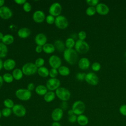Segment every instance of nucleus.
Here are the masks:
<instances>
[{"label": "nucleus", "mask_w": 126, "mask_h": 126, "mask_svg": "<svg viewBox=\"0 0 126 126\" xmlns=\"http://www.w3.org/2000/svg\"><path fill=\"white\" fill-rule=\"evenodd\" d=\"M46 22L50 25L53 24V23H55V17L51 15H48L46 16L45 18Z\"/></svg>", "instance_id": "obj_39"}, {"label": "nucleus", "mask_w": 126, "mask_h": 126, "mask_svg": "<svg viewBox=\"0 0 126 126\" xmlns=\"http://www.w3.org/2000/svg\"><path fill=\"white\" fill-rule=\"evenodd\" d=\"M44 60L43 58H39L35 60L34 64L37 68H39L40 67L43 66V64H44Z\"/></svg>", "instance_id": "obj_36"}, {"label": "nucleus", "mask_w": 126, "mask_h": 126, "mask_svg": "<svg viewBox=\"0 0 126 126\" xmlns=\"http://www.w3.org/2000/svg\"><path fill=\"white\" fill-rule=\"evenodd\" d=\"M38 68L34 63H25L22 68V70L24 74L27 76L32 75L37 72Z\"/></svg>", "instance_id": "obj_4"}, {"label": "nucleus", "mask_w": 126, "mask_h": 126, "mask_svg": "<svg viewBox=\"0 0 126 126\" xmlns=\"http://www.w3.org/2000/svg\"><path fill=\"white\" fill-rule=\"evenodd\" d=\"M1 116H2V114H1V111H0V119L1 118Z\"/></svg>", "instance_id": "obj_56"}, {"label": "nucleus", "mask_w": 126, "mask_h": 126, "mask_svg": "<svg viewBox=\"0 0 126 126\" xmlns=\"http://www.w3.org/2000/svg\"><path fill=\"white\" fill-rule=\"evenodd\" d=\"M14 1L18 4L21 5L24 4L26 2H27L26 0H15Z\"/></svg>", "instance_id": "obj_49"}, {"label": "nucleus", "mask_w": 126, "mask_h": 126, "mask_svg": "<svg viewBox=\"0 0 126 126\" xmlns=\"http://www.w3.org/2000/svg\"><path fill=\"white\" fill-rule=\"evenodd\" d=\"M3 79L2 76H0V88L1 87L2 84H3Z\"/></svg>", "instance_id": "obj_52"}, {"label": "nucleus", "mask_w": 126, "mask_h": 126, "mask_svg": "<svg viewBox=\"0 0 126 126\" xmlns=\"http://www.w3.org/2000/svg\"><path fill=\"white\" fill-rule=\"evenodd\" d=\"M43 51V46L40 45H37L35 48V51L37 53H40Z\"/></svg>", "instance_id": "obj_47"}, {"label": "nucleus", "mask_w": 126, "mask_h": 126, "mask_svg": "<svg viewBox=\"0 0 126 126\" xmlns=\"http://www.w3.org/2000/svg\"><path fill=\"white\" fill-rule=\"evenodd\" d=\"M119 112L122 115L126 116V104H123L120 107Z\"/></svg>", "instance_id": "obj_44"}, {"label": "nucleus", "mask_w": 126, "mask_h": 126, "mask_svg": "<svg viewBox=\"0 0 126 126\" xmlns=\"http://www.w3.org/2000/svg\"><path fill=\"white\" fill-rule=\"evenodd\" d=\"M61 84L60 81L55 78H50L47 80L46 84V87H47V89L53 91L54 90H56L58 88L60 87Z\"/></svg>", "instance_id": "obj_9"}, {"label": "nucleus", "mask_w": 126, "mask_h": 126, "mask_svg": "<svg viewBox=\"0 0 126 126\" xmlns=\"http://www.w3.org/2000/svg\"><path fill=\"white\" fill-rule=\"evenodd\" d=\"M17 34L20 38H26L30 35L31 31L28 28H22L18 30Z\"/></svg>", "instance_id": "obj_20"}, {"label": "nucleus", "mask_w": 126, "mask_h": 126, "mask_svg": "<svg viewBox=\"0 0 126 126\" xmlns=\"http://www.w3.org/2000/svg\"><path fill=\"white\" fill-rule=\"evenodd\" d=\"M3 62L2 60L0 58V70L3 67Z\"/></svg>", "instance_id": "obj_53"}, {"label": "nucleus", "mask_w": 126, "mask_h": 126, "mask_svg": "<svg viewBox=\"0 0 126 126\" xmlns=\"http://www.w3.org/2000/svg\"><path fill=\"white\" fill-rule=\"evenodd\" d=\"M12 112V110L10 108H4L2 110H1V114L2 116L4 117H9L11 113Z\"/></svg>", "instance_id": "obj_35"}, {"label": "nucleus", "mask_w": 126, "mask_h": 126, "mask_svg": "<svg viewBox=\"0 0 126 126\" xmlns=\"http://www.w3.org/2000/svg\"><path fill=\"white\" fill-rule=\"evenodd\" d=\"M75 42H76L75 41L74 39H73L72 37H69L65 40V47L67 49H73V47L75 46Z\"/></svg>", "instance_id": "obj_31"}, {"label": "nucleus", "mask_w": 126, "mask_h": 126, "mask_svg": "<svg viewBox=\"0 0 126 126\" xmlns=\"http://www.w3.org/2000/svg\"><path fill=\"white\" fill-rule=\"evenodd\" d=\"M91 67L93 71H98L101 68V64L98 62H94L92 63Z\"/></svg>", "instance_id": "obj_37"}, {"label": "nucleus", "mask_w": 126, "mask_h": 126, "mask_svg": "<svg viewBox=\"0 0 126 126\" xmlns=\"http://www.w3.org/2000/svg\"><path fill=\"white\" fill-rule=\"evenodd\" d=\"M23 8L24 10L26 12H30L32 9V6L31 4L28 2H26L23 6Z\"/></svg>", "instance_id": "obj_40"}, {"label": "nucleus", "mask_w": 126, "mask_h": 126, "mask_svg": "<svg viewBox=\"0 0 126 126\" xmlns=\"http://www.w3.org/2000/svg\"><path fill=\"white\" fill-rule=\"evenodd\" d=\"M54 46L55 49H56L59 52H64L65 50V43L59 39L56 40L54 42Z\"/></svg>", "instance_id": "obj_23"}, {"label": "nucleus", "mask_w": 126, "mask_h": 126, "mask_svg": "<svg viewBox=\"0 0 126 126\" xmlns=\"http://www.w3.org/2000/svg\"><path fill=\"white\" fill-rule=\"evenodd\" d=\"M2 42L3 44L6 45H10L13 43L14 40V38L13 35L10 34H5L3 36L1 39Z\"/></svg>", "instance_id": "obj_24"}, {"label": "nucleus", "mask_w": 126, "mask_h": 126, "mask_svg": "<svg viewBox=\"0 0 126 126\" xmlns=\"http://www.w3.org/2000/svg\"><path fill=\"white\" fill-rule=\"evenodd\" d=\"M47 39V37L44 34L40 33L35 36L34 41L37 45L43 46L46 43Z\"/></svg>", "instance_id": "obj_17"}, {"label": "nucleus", "mask_w": 126, "mask_h": 126, "mask_svg": "<svg viewBox=\"0 0 126 126\" xmlns=\"http://www.w3.org/2000/svg\"><path fill=\"white\" fill-rule=\"evenodd\" d=\"M63 55L64 60L70 64H74L78 61V53L73 49H65Z\"/></svg>", "instance_id": "obj_1"}, {"label": "nucleus", "mask_w": 126, "mask_h": 126, "mask_svg": "<svg viewBox=\"0 0 126 126\" xmlns=\"http://www.w3.org/2000/svg\"><path fill=\"white\" fill-rule=\"evenodd\" d=\"M12 15L13 13L8 7L3 6L0 7V17L1 18L7 20L10 18Z\"/></svg>", "instance_id": "obj_13"}, {"label": "nucleus", "mask_w": 126, "mask_h": 126, "mask_svg": "<svg viewBox=\"0 0 126 126\" xmlns=\"http://www.w3.org/2000/svg\"><path fill=\"white\" fill-rule=\"evenodd\" d=\"M0 126H1V125H0Z\"/></svg>", "instance_id": "obj_57"}, {"label": "nucleus", "mask_w": 126, "mask_h": 126, "mask_svg": "<svg viewBox=\"0 0 126 126\" xmlns=\"http://www.w3.org/2000/svg\"><path fill=\"white\" fill-rule=\"evenodd\" d=\"M58 71L59 73L63 76H66L70 73L69 68L66 66H61L58 68Z\"/></svg>", "instance_id": "obj_29"}, {"label": "nucleus", "mask_w": 126, "mask_h": 126, "mask_svg": "<svg viewBox=\"0 0 126 126\" xmlns=\"http://www.w3.org/2000/svg\"><path fill=\"white\" fill-rule=\"evenodd\" d=\"M51 126H62L61 124L59 122H53Z\"/></svg>", "instance_id": "obj_50"}, {"label": "nucleus", "mask_w": 126, "mask_h": 126, "mask_svg": "<svg viewBox=\"0 0 126 126\" xmlns=\"http://www.w3.org/2000/svg\"><path fill=\"white\" fill-rule=\"evenodd\" d=\"M67 108V103L66 101H63L62 104H61V108L63 110H66Z\"/></svg>", "instance_id": "obj_48"}, {"label": "nucleus", "mask_w": 126, "mask_h": 126, "mask_svg": "<svg viewBox=\"0 0 126 126\" xmlns=\"http://www.w3.org/2000/svg\"><path fill=\"white\" fill-rule=\"evenodd\" d=\"M77 122L81 126H85L88 125L89 123V119L86 115L82 114L77 116Z\"/></svg>", "instance_id": "obj_21"}, {"label": "nucleus", "mask_w": 126, "mask_h": 126, "mask_svg": "<svg viewBox=\"0 0 126 126\" xmlns=\"http://www.w3.org/2000/svg\"><path fill=\"white\" fill-rule=\"evenodd\" d=\"M12 112L14 114L18 117H22L26 114V109L22 105L19 104H15L12 108Z\"/></svg>", "instance_id": "obj_11"}, {"label": "nucleus", "mask_w": 126, "mask_h": 126, "mask_svg": "<svg viewBox=\"0 0 126 126\" xmlns=\"http://www.w3.org/2000/svg\"><path fill=\"white\" fill-rule=\"evenodd\" d=\"M77 115L75 114H73L71 116H69L68 120L70 123H74L77 122Z\"/></svg>", "instance_id": "obj_45"}, {"label": "nucleus", "mask_w": 126, "mask_h": 126, "mask_svg": "<svg viewBox=\"0 0 126 126\" xmlns=\"http://www.w3.org/2000/svg\"><path fill=\"white\" fill-rule=\"evenodd\" d=\"M34 85L33 84V83H30L28 84V87H27V89L30 91H32V90H33V89H34Z\"/></svg>", "instance_id": "obj_46"}, {"label": "nucleus", "mask_w": 126, "mask_h": 126, "mask_svg": "<svg viewBox=\"0 0 126 126\" xmlns=\"http://www.w3.org/2000/svg\"><path fill=\"white\" fill-rule=\"evenodd\" d=\"M62 8L60 3L56 2L52 3L49 7V13L50 15L54 17H57L60 15L62 12Z\"/></svg>", "instance_id": "obj_8"}, {"label": "nucleus", "mask_w": 126, "mask_h": 126, "mask_svg": "<svg viewBox=\"0 0 126 126\" xmlns=\"http://www.w3.org/2000/svg\"><path fill=\"white\" fill-rule=\"evenodd\" d=\"M3 34L1 32H0V39H2V38H3Z\"/></svg>", "instance_id": "obj_55"}, {"label": "nucleus", "mask_w": 126, "mask_h": 126, "mask_svg": "<svg viewBox=\"0 0 126 126\" xmlns=\"http://www.w3.org/2000/svg\"><path fill=\"white\" fill-rule=\"evenodd\" d=\"M74 47L76 51L82 54L87 53L90 49L89 45L86 41L79 39L76 41Z\"/></svg>", "instance_id": "obj_2"}, {"label": "nucleus", "mask_w": 126, "mask_h": 126, "mask_svg": "<svg viewBox=\"0 0 126 126\" xmlns=\"http://www.w3.org/2000/svg\"><path fill=\"white\" fill-rule=\"evenodd\" d=\"M15 65L16 62L12 59H8L3 63V67L6 70H11L13 69Z\"/></svg>", "instance_id": "obj_19"}, {"label": "nucleus", "mask_w": 126, "mask_h": 126, "mask_svg": "<svg viewBox=\"0 0 126 126\" xmlns=\"http://www.w3.org/2000/svg\"><path fill=\"white\" fill-rule=\"evenodd\" d=\"M16 97L22 101H27L29 100L32 96V93L28 89H19L15 92Z\"/></svg>", "instance_id": "obj_6"}, {"label": "nucleus", "mask_w": 126, "mask_h": 126, "mask_svg": "<svg viewBox=\"0 0 126 126\" xmlns=\"http://www.w3.org/2000/svg\"><path fill=\"white\" fill-rule=\"evenodd\" d=\"M78 37L79 40H84L86 39V38L87 37V33L85 31H81L79 32L78 33Z\"/></svg>", "instance_id": "obj_41"}, {"label": "nucleus", "mask_w": 126, "mask_h": 126, "mask_svg": "<svg viewBox=\"0 0 126 126\" xmlns=\"http://www.w3.org/2000/svg\"><path fill=\"white\" fill-rule=\"evenodd\" d=\"M32 19L35 22L40 23L44 21L45 19V15L42 11L36 10L32 15Z\"/></svg>", "instance_id": "obj_16"}, {"label": "nucleus", "mask_w": 126, "mask_h": 126, "mask_svg": "<svg viewBox=\"0 0 126 126\" xmlns=\"http://www.w3.org/2000/svg\"><path fill=\"white\" fill-rule=\"evenodd\" d=\"M78 66L82 70H86L89 68L90 66V60L85 57L82 58L78 61Z\"/></svg>", "instance_id": "obj_18"}, {"label": "nucleus", "mask_w": 126, "mask_h": 126, "mask_svg": "<svg viewBox=\"0 0 126 126\" xmlns=\"http://www.w3.org/2000/svg\"><path fill=\"white\" fill-rule=\"evenodd\" d=\"M13 78L16 80H19L21 79L23 76L22 70L20 68H16L13 70L12 74Z\"/></svg>", "instance_id": "obj_26"}, {"label": "nucleus", "mask_w": 126, "mask_h": 126, "mask_svg": "<svg viewBox=\"0 0 126 126\" xmlns=\"http://www.w3.org/2000/svg\"><path fill=\"white\" fill-rule=\"evenodd\" d=\"M58 73L57 69L52 68L49 71V76L51 78H55L58 76Z\"/></svg>", "instance_id": "obj_38"}, {"label": "nucleus", "mask_w": 126, "mask_h": 126, "mask_svg": "<svg viewBox=\"0 0 126 126\" xmlns=\"http://www.w3.org/2000/svg\"><path fill=\"white\" fill-rule=\"evenodd\" d=\"M4 0H0V7L3 6V5L4 3Z\"/></svg>", "instance_id": "obj_54"}, {"label": "nucleus", "mask_w": 126, "mask_h": 126, "mask_svg": "<svg viewBox=\"0 0 126 126\" xmlns=\"http://www.w3.org/2000/svg\"><path fill=\"white\" fill-rule=\"evenodd\" d=\"M55 93L53 91H49L44 95V99L47 102H50L55 99Z\"/></svg>", "instance_id": "obj_27"}, {"label": "nucleus", "mask_w": 126, "mask_h": 126, "mask_svg": "<svg viewBox=\"0 0 126 126\" xmlns=\"http://www.w3.org/2000/svg\"><path fill=\"white\" fill-rule=\"evenodd\" d=\"M86 106L85 103L81 100H77L75 101L72 106V110L74 114L76 115H82L85 111Z\"/></svg>", "instance_id": "obj_5"}, {"label": "nucleus", "mask_w": 126, "mask_h": 126, "mask_svg": "<svg viewBox=\"0 0 126 126\" xmlns=\"http://www.w3.org/2000/svg\"><path fill=\"white\" fill-rule=\"evenodd\" d=\"M63 115V110L61 108H56L52 111L51 118L54 122H59L62 119Z\"/></svg>", "instance_id": "obj_14"}, {"label": "nucleus", "mask_w": 126, "mask_h": 126, "mask_svg": "<svg viewBox=\"0 0 126 126\" xmlns=\"http://www.w3.org/2000/svg\"><path fill=\"white\" fill-rule=\"evenodd\" d=\"M86 2L90 6H95L99 3L98 0H87Z\"/></svg>", "instance_id": "obj_42"}, {"label": "nucleus", "mask_w": 126, "mask_h": 126, "mask_svg": "<svg viewBox=\"0 0 126 126\" xmlns=\"http://www.w3.org/2000/svg\"><path fill=\"white\" fill-rule=\"evenodd\" d=\"M96 13L101 15H107L109 12V7L105 3H99L95 7Z\"/></svg>", "instance_id": "obj_15"}, {"label": "nucleus", "mask_w": 126, "mask_h": 126, "mask_svg": "<svg viewBox=\"0 0 126 126\" xmlns=\"http://www.w3.org/2000/svg\"><path fill=\"white\" fill-rule=\"evenodd\" d=\"M47 91V87L42 85H39L35 88V93L39 95H44L48 92Z\"/></svg>", "instance_id": "obj_22"}, {"label": "nucleus", "mask_w": 126, "mask_h": 126, "mask_svg": "<svg viewBox=\"0 0 126 126\" xmlns=\"http://www.w3.org/2000/svg\"><path fill=\"white\" fill-rule=\"evenodd\" d=\"M48 62L49 65L52 67V68L58 69L62 64V60L61 58L56 55L51 56L49 59Z\"/></svg>", "instance_id": "obj_12"}, {"label": "nucleus", "mask_w": 126, "mask_h": 126, "mask_svg": "<svg viewBox=\"0 0 126 126\" xmlns=\"http://www.w3.org/2000/svg\"><path fill=\"white\" fill-rule=\"evenodd\" d=\"M56 95L57 97L63 101H66L70 97V92L66 88L63 87H59L55 92Z\"/></svg>", "instance_id": "obj_3"}, {"label": "nucleus", "mask_w": 126, "mask_h": 126, "mask_svg": "<svg viewBox=\"0 0 126 126\" xmlns=\"http://www.w3.org/2000/svg\"><path fill=\"white\" fill-rule=\"evenodd\" d=\"M8 49L6 45L3 43H0V58H5Z\"/></svg>", "instance_id": "obj_30"}, {"label": "nucleus", "mask_w": 126, "mask_h": 126, "mask_svg": "<svg viewBox=\"0 0 126 126\" xmlns=\"http://www.w3.org/2000/svg\"><path fill=\"white\" fill-rule=\"evenodd\" d=\"M37 73L39 76L42 77H46L49 75V71L48 68L45 66L38 68Z\"/></svg>", "instance_id": "obj_28"}, {"label": "nucleus", "mask_w": 126, "mask_h": 126, "mask_svg": "<svg viewBox=\"0 0 126 126\" xmlns=\"http://www.w3.org/2000/svg\"><path fill=\"white\" fill-rule=\"evenodd\" d=\"M96 12V9L94 6H89L86 10V13L89 16H93Z\"/></svg>", "instance_id": "obj_34"}, {"label": "nucleus", "mask_w": 126, "mask_h": 126, "mask_svg": "<svg viewBox=\"0 0 126 126\" xmlns=\"http://www.w3.org/2000/svg\"><path fill=\"white\" fill-rule=\"evenodd\" d=\"M3 104L6 108H8L10 109L12 108L15 105L13 101L9 98L5 99L3 101Z\"/></svg>", "instance_id": "obj_33"}, {"label": "nucleus", "mask_w": 126, "mask_h": 126, "mask_svg": "<svg viewBox=\"0 0 126 126\" xmlns=\"http://www.w3.org/2000/svg\"><path fill=\"white\" fill-rule=\"evenodd\" d=\"M86 75V74L85 73L79 72L76 74V78L77 80H78L79 81H83V80H85Z\"/></svg>", "instance_id": "obj_43"}, {"label": "nucleus", "mask_w": 126, "mask_h": 126, "mask_svg": "<svg viewBox=\"0 0 126 126\" xmlns=\"http://www.w3.org/2000/svg\"><path fill=\"white\" fill-rule=\"evenodd\" d=\"M67 114L68 115V116H71V115H72L73 114H74V112H73V110L72 109H70V110H69L68 111Z\"/></svg>", "instance_id": "obj_51"}, {"label": "nucleus", "mask_w": 126, "mask_h": 126, "mask_svg": "<svg viewBox=\"0 0 126 126\" xmlns=\"http://www.w3.org/2000/svg\"><path fill=\"white\" fill-rule=\"evenodd\" d=\"M55 47L54 45L51 43H46L43 46V51L47 54H51L54 52Z\"/></svg>", "instance_id": "obj_25"}, {"label": "nucleus", "mask_w": 126, "mask_h": 126, "mask_svg": "<svg viewBox=\"0 0 126 126\" xmlns=\"http://www.w3.org/2000/svg\"><path fill=\"white\" fill-rule=\"evenodd\" d=\"M85 80L90 85L96 86L99 82V78L94 72H89L86 74Z\"/></svg>", "instance_id": "obj_10"}, {"label": "nucleus", "mask_w": 126, "mask_h": 126, "mask_svg": "<svg viewBox=\"0 0 126 126\" xmlns=\"http://www.w3.org/2000/svg\"><path fill=\"white\" fill-rule=\"evenodd\" d=\"M55 24L60 29H65L68 26V21L67 18L63 15H59L55 18Z\"/></svg>", "instance_id": "obj_7"}, {"label": "nucleus", "mask_w": 126, "mask_h": 126, "mask_svg": "<svg viewBox=\"0 0 126 126\" xmlns=\"http://www.w3.org/2000/svg\"><path fill=\"white\" fill-rule=\"evenodd\" d=\"M2 78L3 80L7 83H11L14 79L12 75L9 73H6L4 74L2 76Z\"/></svg>", "instance_id": "obj_32"}]
</instances>
